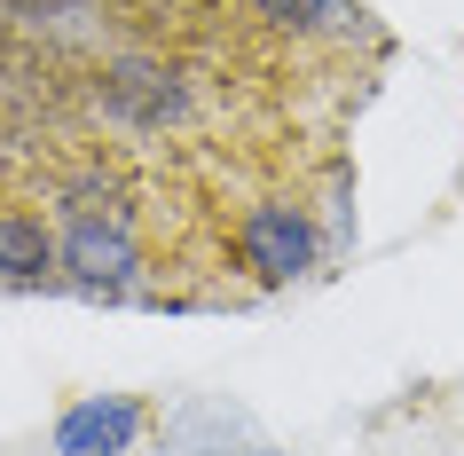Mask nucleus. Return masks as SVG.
<instances>
[{"label":"nucleus","mask_w":464,"mask_h":456,"mask_svg":"<svg viewBox=\"0 0 464 456\" xmlns=\"http://www.w3.org/2000/svg\"><path fill=\"white\" fill-rule=\"evenodd\" d=\"M134 267H142V252H134V237H126V220L79 213L72 228H63V276H72L79 291H126Z\"/></svg>","instance_id":"1"},{"label":"nucleus","mask_w":464,"mask_h":456,"mask_svg":"<svg viewBox=\"0 0 464 456\" xmlns=\"http://www.w3.org/2000/svg\"><path fill=\"white\" fill-rule=\"evenodd\" d=\"M237 244H245V267L260 284H292L299 267L315 260V228H307L299 205H252L245 228H237Z\"/></svg>","instance_id":"2"},{"label":"nucleus","mask_w":464,"mask_h":456,"mask_svg":"<svg viewBox=\"0 0 464 456\" xmlns=\"http://www.w3.org/2000/svg\"><path fill=\"white\" fill-rule=\"evenodd\" d=\"M142 432V402L134 393H95V402H72L55 417V456H126Z\"/></svg>","instance_id":"3"},{"label":"nucleus","mask_w":464,"mask_h":456,"mask_svg":"<svg viewBox=\"0 0 464 456\" xmlns=\"http://www.w3.org/2000/svg\"><path fill=\"white\" fill-rule=\"evenodd\" d=\"M55 260L63 252H55V237L32 213H0V284H40Z\"/></svg>","instance_id":"4"},{"label":"nucleus","mask_w":464,"mask_h":456,"mask_svg":"<svg viewBox=\"0 0 464 456\" xmlns=\"http://www.w3.org/2000/svg\"><path fill=\"white\" fill-rule=\"evenodd\" d=\"M111 102L134 111V119H173L181 111V87H166L150 63H126V72H111Z\"/></svg>","instance_id":"5"},{"label":"nucleus","mask_w":464,"mask_h":456,"mask_svg":"<svg viewBox=\"0 0 464 456\" xmlns=\"http://www.w3.org/2000/svg\"><path fill=\"white\" fill-rule=\"evenodd\" d=\"M276 32H346L354 24V8L346 0H252Z\"/></svg>","instance_id":"6"}]
</instances>
